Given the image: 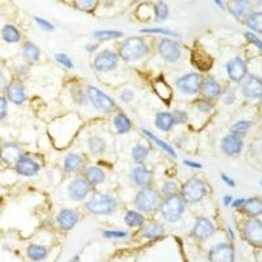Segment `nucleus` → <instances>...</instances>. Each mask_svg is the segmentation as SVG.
<instances>
[{
    "instance_id": "nucleus-1",
    "label": "nucleus",
    "mask_w": 262,
    "mask_h": 262,
    "mask_svg": "<svg viewBox=\"0 0 262 262\" xmlns=\"http://www.w3.org/2000/svg\"><path fill=\"white\" fill-rule=\"evenodd\" d=\"M148 53V46L143 38L131 37L124 41L120 47V57L126 62H133L143 58Z\"/></svg>"
},
{
    "instance_id": "nucleus-2",
    "label": "nucleus",
    "mask_w": 262,
    "mask_h": 262,
    "mask_svg": "<svg viewBox=\"0 0 262 262\" xmlns=\"http://www.w3.org/2000/svg\"><path fill=\"white\" fill-rule=\"evenodd\" d=\"M160 213L161 216L167 222H177L185 213V200H182L181 196H178V194L167 197L164 202L160 204Z\"/></svg>"
},
{
    "instance_id": "nucleus-3",
    "label": "nucleus",
    "mask_w": 262,
    "mask_h": 262,
    "mask_svg": "<svg viewBox=\"0 0 262 262\" xmlns=\"http://www.w3.org/2000/svg\"><path fill=\"white\" fill-rule=\"evenodd\" d=\"M85 207L89 213L96 214V215H108V214H111L116 210L117 200L108 194L96 193L89 198Z\"/></svg>"
},
{
    "instance_id": "nucleus-4",
    "label": "nucleus",
    "mask_w": 262,
    "mask_h": 262,
    "mask_svg": "<svg viewBox=\"0 0 262 262\" xmlns=\"http://www.w3.org/2000/svg\"><path fill=\"white\" fill-rule=\"evenodd\" d=\"M207 193L206 185L200 178L193 177L182 186L181 198L187 203H197L204 198Z\"/></svg>"
},
{
    "instance_id": "nucleus-5",
    "label": "nucleus",
    "mask_w": 262,
    "mask_h": 262,
    "mask_svg": "<svg viewBox=\"0 0 262 262\" xmlns=\"http://www.w3.org/2000/svg\"><path fill=\"white\" fill-rule=\"evenodd\" d=\"M159 193L151 187H144L142 190L138 191V194L135 196V206L139 211L143 213H151L159 206Z\"/></svg>"
},
{
    "instance_id": "nucleus-6",
    "label": "nucleus",
    "mask_w": 262,
    "mask_h": 262,
    "mask_svg": "<svg viewBox=\"0 0 262 262\" xmlns=\"http://www.w3.org/2000/svg\"><path fill=\"white\" fill-rule=\"evenodd\" d=\"M87 94H88L89 101L92 102V105L98 110L104 111V113H109L113 109H116V102L96 87H89L88 91H87Z\"/></svg>"
},
{
    "instance_id": "nucleus-7",
    "label": "nucleus",
    "mask_w": 262,
    "mask_h": 262,
    "mask_svg": "<svg viewBox=\"0 0 262 262\" xmlns=\"http://www.w3.org/2000/svg\"><path fill=\"white\" fill-rule=\"evenodd\" d=\"M118 64V55L111 50H102L96 55L93 66L98 72H109Z\"/></svg>"
},
{
    "instance_id": "nucleus-8",
    "label": "nucleus",
    "mask_w": 262,
    "mask_h": 262,
    "mask_svg": "<svg viewBox=\"0 0 262 262\" xmlns=\"http://www.w3.org/2000/svg\"><path fill=\"white\" fill-rule=\"evenodd\" d=\"M200 85H202V77L198 74H194V72L181 76L177 80L178 91L185 94L198 93Z\"/></svg>"
},
{
    "instance_id": "nucleus-9",
    "label": "nucleus",
    "mask_w": 262,
    "mask_h": 262,
    "mask_svg": "<svg viewBox=\"0 0 262 262\" xmlns=\"http://www.w3.org/2000/svg\"><path fill=\"white\" fill-rule=\"evenodd\" d=\"M159 53L167 62L174 63L181 58V47L180 45L173 40L163 38L159 42Z\"/></svg>"
},
{
    "instance_id": "nucleus-10",
    "label": "nucleus",
    "mask_w": 262,
    "mask_h": 262,
    "mask_svg": "<svg viewBox=\"0 0 262 262\" xmlns=\"http://www.w3.org/2000/svg\"><path fill=\"white\" fill-rule=\"evenodd\" d=\"M209 257L211 262H233L235 250L230 244H218L211 248Z\"/></svg>"
},
{
    "instance_id": "nucleus-11",
    "label": "nucleus",
    "mask_w": 262,
    "mask_h": 262,
    "mask_svg": "<svg viewBox=\"0 0 262 262\" xmlns=\"http://www.w3.org/2000/svg\"><path fill=\"white\" fill-rule=\"evenodd\" d=\"M21 157L22 150L17 143H4V144L1 146V148H0V160L4 161L5 164L15 165Z\"/></svg>"
},
{
    "instance_id": "nucleus-12",
    "label": "nucleus",
    "mask_w": 262,
    "mask_h": 262,
    "mask_svg": "<svg viewBox=\"0 0 262 262\" xmlns=\"http://www.w3.org/2000/svg\"><path fill=\"white\" fill-rule=\"evenodd\" d=\"M91 191V184L85 177H77L70 182L68 186V196L74 200H83Z\"/></svg>"
},
{
    "instance_id": "nucleus-13",
    "label": "nucleus",
    "mask_w": 262,
    "mask_h": 262,
    "mask_svg": "<svg viewBox=\"0 0 262 262\" xmlns=\"http://www.w3.org/2000/svg\"><path fill=\"white\" fill-rule=\"evenodd\" d=\"M245 239L254 247H262V222L252 219L245 223Z\"/></svg>"
},
{
    "instance_id": "nucleus-14",
    "label": "nucleus",
    "mask_w": 262,
    "mask_h": 262,
    "mask_svg": "<svg viewBox=\"0 0 262 262\" xmlns=\"http://www.w3.org/2000/svg\"><path fill=\"white\" fill-rule=\"evenodd\" d=\"M131 178H133L134 184L137 186L142 187H150L154 180V174H152L151 169L147 168L146 165H138L133 169L131 172Z\"/></svg>"
},
{
    "instance_id": "nucleus-15",
    "label": "nucleus",
    "mask_w": 262,
    "mask_h": 262,
    "mask_svg": "<svg viewBox=\"0 0 262 262\" xmlns=\"http://www.w3.org/2000/svg\"><path fill=\"white\" fill-rule=\"evenodd\" d=\"M227 74L232 81H241L247 75V64L243 59L236 57L227 63Z\"/></svg>"
},
{
    "instance_id": "nucleus-16",
    "label": "nucleus",
    "mask_w": 262,
    "mask_h": 262,
    "mask_svg": "<svg viewBox=\"0 0 262 262\" xmlns=\"http://www.w3.org/2000/svg\"><path fill=\"white\" fill-rule=\"evenodd\" d=\"M7 92V97L12 104L15 105H21L27 100V93H25V88L22 85L21 81H12L7 85L5 88Z\"/></svg>"
},
{
    "instance_id": "nucleus-17",
    "label": "nucleus",
    "mask_w": 262,
    "mask_h": 262,
    "mask_svg": "<svg viewBox=\"0 0 262 262\" xmlns=\"http://www.w3.org/2000/svg\"><path fill=\"white\" fill-rule=\"evenodd\" d=\"M15 169L18 174L21 176H27V177H31L34 174L38 173L40 170V165L37 161H34L28 156H22L21 159L15 164Z\"/></svg>"
},
{
    "instance_id": "nucleus-18",
    "label": "nucleus",
    "mask_w": 262,
    "mask_h": 262,
    "mask_svg": "<svg viewBox=\"0 0 262 262\" xmlns=\"http://www.w3.org/2000/svg\"><path fill=\"white\" fill-rule=\"evenodd\" d=\"M222 150L228 156L239 155L243 150V140L240 137H237L235 134H230L223 139Z\"/></svg>"
},
{
    "instance_id": "nucleus-19",
    "label": "nucleus",
    "mask_w": 262,
    "mask_h": 262,
    "mask_svg": "<svg viewBox=\"0 0 262 262\" xmlns=\"http://www.w3.org/2000/svg\"><path fill=\"white\" fill-rule=\"evenodd\" d=\"M214 231H215V227H214L213 223L210 222L209 219L200 218L196 222V226L193 230V236L197 240H206L213 235Z\"/></svg>"
},
{
    "instance_id": "nucleus-20",
    "label": "nucleus",
    "mask_w": 262,
    "mask_h": 262,
    "mask_svg": "<svg viewBox=\"0 0 262 262\" xmlns=\"http://www.w3.org/2000/svg\"><path fill=\"white\" fill-rule=\"evenodd\" d=\"M243 93L249 98H258L262 94V80L257 76L250 75L243 84Z\"/></svg>"
},
{
    "instance_id": "nucleus-21",
    "label": "nucleus",
    "mask_w": 262,
    "mask_h": 262,
    "mask_svg": "<svg viewBox=\"0 0 262 262\" xmlns=\"http://www.w3.org/2000/svg\"><path fill=\"white\" fill-rule=\"evenodd\" d=\"M77 220H79V215H77V213L74 211V210H62L58 215L59 226H61V228H63V230H66V231L74 228V227L76 226Z\"/></svg>"
},
{
    "instance_id": "nucleus-22",
    "label": "nucleus",
    "mask_w": 262,
    "mask_h": 262,
    "mask_svg": "<svg viewBox=\"0 0 262 262\" xmlns=\"http://www.w3.org/2000/svg\"><path fill=\"white\" fill-rule=\"evenodd\" d=\"M228 9L236 18H243L250 15L252 5H250L248 0H232Z\"/></svg>"
},
{
    "instance_id": "nucleus-23",
    "label": "nucleus",
    "mask_w": 262,
    "mask_h": 262,
    "mask_svg": "<svg viewBox=\"0 0 262 262\" xmlns=\"http://www.w3.org/2000/svg\"><path fill=\"white\" fill-rule=\"evenodd\" d=\"M200 89H202V92H203V94L207 98H215L220 96V93H222V87H220L218 81L214 80L213 77L204 79L202 81Z\"/></svg>"
},
{
    "instance_id": "nucleus-24",
    "label": "nucleus",
    "mask_w": 262,
    "mask_h": 262,
    "mask_svg": "<svg viewBox=\"0 0 262 262\" xmlns=\"http://www.w3.org/2000/svg\"><path fill=\"white\" fill-rule=\"evenodd\" d=\"M84 164V159L81 157L80 155L77 154H68L64 159V172L66 173H74V172H77L79 169L83 167Z\"/></svg>"
},
{
    "instance_id": "nucleus-25",
    "label": "nucleus",
    "mask_w": 262,
    "mask_h": 262,
    "mask_svg": "<svg viewBox=\"0 0 262 262\" xmlns=\"http://www.w3.org/2000/svg\"><path fill=\"white\" fill-rule=\"evenodd\" d=\"M241 207H243V211L248 214L249 216H258L262 214V198L254 197V198L245 200Z\"/></svg>"
},
{
    "instance_id": "nucleus-26",
    "label": "nucleus",
    "mask_w": 262,
    "mask_h": 262,
    "mask_svg": "<svg viewBox=\"0 0 262 262\" xmlns=\"http://www.w3.org/2000/svg\"><path fill=\"white\" fill-rule=\"evenodd\" d=\"M85 180L91 184V185H98L105 181V172L97 167H89L85 169Z\"/></svg>"
},
{
    "instance_id": "nucleus-27",
    "label": "nucleus",
    "mask_w": 262,
    "mask_h": 262,
    "mask_svg": "<svg viewBox=\"0 0 262 262\" xmlns=\"http://www.w3.org/2000/svg\"><path fill=\"white\" fill-rule=\"evenodd\" d=\"M156 127L161 131H169V130L173 127L174 120L173 116L168 113V111H161V113H157L156 116Z\"/></svg>"
},
{
    "instance_id": "nucleus-28",
    "label": "nucleus",
    "mask_w": 262,
    "mask_h": 262,
    "mask_svg": "<svg viewBox=\"0 0 262 262\" xmlns=\"http://www.w3.org/2000/svg\"><path fill=\"white\" fill-rule=\"evenodd\" d=\"M40 49L33 42H27L22 47V57L29 63H36L40 59Z\"/></svg>"
},
{
    "instance_id": "nucleus-29",
    "label": "nucleus",
    "mask_w": 262,
    "mask_h": 262,
    "mask_svg": "<svg viewBox=\"0 0 262 262\" xmlns=\"http://www.w3.org/2000/svg\"><path fill=\"white\" fill-rule=\"evenodd\" d=\"M1 37L8 44H16V42L21 40V34H20L17 28L14 27V25H9V24L4 25L3 29H1Z\"/></svg>"
},
{
    "instance_id": "nucleus-30",
    "label": "nucleus",
    "mask_w": 262,
    "mask_h": 262,
    "mask_svg": "<svg viewBox=\"0 0 262 262\" xmlns=\"http://www.w3.org/2000/svg\"><path fill=\"white\" fill-rule=\"evenodd\" d=\"M113 123H114V127H116L117 131L120 134H126L131 130V121L129 120V117L124 116L123 113H118L114 117V122Z\"/></svg>"
},
{
    "instance_id": "nucleus-31",
    "label": "nucleus",
    "mask_w": 262,
    "mask_h": 262,
    "mask_svg": "<svg viewBox=\"0 0 262 262\" xmlns=\"http://www.w3.org/2000/svg\"><path fill=\"white\" fill-rule=\"evenodd\" d=\"M27 253L28 257L33 261H42L47 254V249L42 245H29L27 249Z\"/></svg>"
},
{
    "instance_id": "nucleus-32",
    "label": "nucleus",
    "mask_w": 262,
    "mask_h": 262,
    "mask_svg": "<svg viewBox=\"0 0 262 262\" xmlns=\"http://www.w3.org/2000/svg\"><path fill=\"white\" fill-rule=\"evenodd\" d=\"M142 133L144 134L146 137H148V138L151 139L152 142H155L156 144H157V146L160 147V148H161V150H163V151L167 152L168 155H170V156H172V157H176V156H177V154L174 152V150H173V148H172V147L169 146V144H167V143H165V142H163L161 139L157 138V137H156V135H154V134H152L151 131H148V130H142Z\"/></svg>"
},
{
    "instance_id": "nucleus-33",
    "label": "nucleus",
    "mask_w": 262,
    "mask_h": 262,
    "mask_svg": "<svg viewBox=\"0 0 262 262\" xmlns=\"http://www.w3.org/2000/svg\"><path fill=\"white\" fill-rule=\"evenodd\" d=\"M163 233H164V227L155 223V224H150L148 227H146L142 235L143 237H146V239H157V237H160Z\"/></svg>"
},
{
    "instance_id": "nucleus-34",
    "label": "nucleus",
    "mask_w": 262,
    "mask_h": 262,
    "mask_svg": "<svg viewBox=\"0 0 262 262\" xmlns=\"http://www.w3.org/2000/svg\"><path fill=\"white\" fill-rule=\"evenodd\" d=\"M247 24L252 31L262 33V12H253L249 15Z\"/></svg>"
},
{
    "instance_id": "nucleus-35",
    "label": "nucleus",
    "mask_w": 262,
    "mask_h": 262,
    "mask_svg": "<svg viewBox=\"0 0 262 262\" xmlns=\"http://www.w3.org/2000/svg\"><path fill=\"white\" fill-rule=\"evenodd\" d=\"M131 155H133V160L137 164H143V161L146 160L147 156H148V148L143 144H137L133 148Z\"/></svg>"
},
{
    "instance_id": "nucleus-36",
    "label": "nucleus",
    "mask_w": 262,
    "mask_h": 262,
    "mask_svg": "<svg viewBox=\"0 0 262 262\" xmlns=\"http://www.w3.org/2000/svg\"><path fill=\"white\" fill-rule=\"evenodd\" d=\"M124 223L129 227H139L144 223V218L140 213L137 211H127L124 216Z\"/></svg>"
},
{
    "instance_id": "nucleus-37",
    "label": "nucleus",
    "mask_w": 262,
    "mask_h": 262,
    "mask_svg": "<svg viewBox=\"0 0 262 262\" xmlns=\"http://www.w3.org/2000/svg\"><path fill=\"white\" fill-rule=\"evenodd\" d=\"M122 36H123V33L118 31H97L93 33L94 38L100 41L114 40V38H120Z\"/></svg>"
},
{
    "instance_id": "nucleus-38",
    "label": "nucleus",
    "mask_w": 262,
    "mask_h": 262,
    "mask_svg": "<svg viewBox=\"0 0 262 262\" xmlns=\"http://www.w3.org/2000/svg\"><path fill=\"white\" fill-rule=\"evenodd\" d=\"M169 9L168 5L165 4L164 1H159L157 4L155 5V20L157 22L164 21L168 18Z\"/></svg>"
},
{
    "instance_id": "nucleus-39",
    "label": "nucleus",
    "mask_w": 262,
    "mask_h": 262,
    "mask_svg": "<svg viewBox=\"0 0 262 262\" xmlns=\"http://www.w3.org/2000/svg\"><path fill=\"white\" fill-rule=\"evenodd\" d=\"M249 127H250V122H248V121H239V122H236V123L232 126L231 134H235V135L241 138L243 135L247 134Z\"/></svg>"
},
{
    "instance_id": "nucleus-40",
    "label": "nucleus",
    "mask_w": 262,
    "mask_h": 262,
    "mask_svg": "<svg viewBox=\"0 0 262 262\" xmlns=\"http://www.w3.org/2000/svg\"><path fill=\"white\" fill-rule=\"evenodd\" d=\"M89 148L91 151L94 154H100L105 150V142L104 139L98 138V137H93V138L89 139Z\"/></svg>"
},
{
    "instance_id": "nucleus-41",
    "label": "nucleus",
    "mask_w": 262,
    "mask_h": 262,
    "mask_svg": "<svg viewBox=\"0 0 262 262\" xmlns=\"http://www.w3.org/2000/svg\"><path fill=\"white\" fill-rule=\"evenodd\" d=\"M177 191H178L177 184L173 181L165 182L164 186H163V194L165 196V198H167V197H170V196H174V194H177Z\"/></svg>"
},
{
    "instance_id": "nucleus-42",
    "label": "nucleus",
    "mask_w": 262,
    "mask_h": 262,
    "mask_svg": "<svg viewBox=\"0 0 262 262\" xmlns=\"http://www.w3.org/2000/svg\"><path fill=\"white\" fill-rule=\"evenodd\" d=\"M97 4V0H76V5L77 8L81 9V11H92V9L96 7Z\"/></svg>"
},
{
    "instance_id": "nucleus-43",
    "label": "nucleus",
    "mask_w": 262,
    "mask_h": 262,
    "mask_svg": "<svg viewBox=\"0 0 262 262\" xmlns=\"http://www.w3.org/2000/svg\"><path fill=\"white\" fill-rule=\"evenodd\" d=\"M142 33H154V34H164V36H177V33H174L168 29L163 28H148V29H142Z\"/></svg>"
},
{
    "instance_id": "nucleus-44",
    "label": "nucleus",
    "mask_w": 262,
    "mask_h": 262,
    "mask_svg": "<svg viewBox=\"0 0 262 262\" xmlns=\"http://www.w3.org/2000/svg\"><path fill=\"white\" fill-rule=\"evenodd\" d=\"M55 59H57V62H59L61 64H63V66L66 67V68H72L74 67V63H72V61L70 59V57L68 55H66V54H57L55 55Z\"/></svg>"
},
{
    "instance_id": "nucleus-45",
    "label": "nucleus",
    "mask_w": 262,
    "mask_h": 262,
    "mask_svg": "<svg viewBox=\"0 0 262 262\" xmlns=\"http://www.w3.org/2000/svg\"><path fill=\"white\" fill-rule=\"evenodd\" d=\"M34 21L38 24V27L41 28V29H44V31H54V27L53 24H50L47 20H45V18H41V17H34Z\"/></svg>"
},
{
    "instance_id": "nucleus-46",
    "label": "nucleus",
    "mask_w": 262,
    "mask_h": 262,
    "mask_svg": "<svg viewBox=\"0 0 262 262\" xmlns=\"http://www.w3.org/2000/svg\"><path fill=\"white\" fill-rule=\"evenodd\" d=\"M173 116L174 123H185L187 121V114L184 110H174Z\"/></svg>"
},
{
    "instance_id": "nucleus-47",
    "label": "nucleus",
    "mask_w": 262,
    "mask_h": 262,
    "mask_svg": "<svg viewBox=\"0 0 262 262\" xmlns=\"http://www.w3.org/2000/svg\"><path fill=\"white\" fill-rule=\"evenodd\" d=\"M104 236L108 239H123L127 236V233L124 231H105Z\"/></svg>"
},
{
    "instance_id": "nucleus-48",
    "label": "nucleus",
    "mask_w": 262,
    "mask_h": 262,
    "mask_svg": "<svg viewBox=\"0 0 262 262\" xmlns=\"http://www.w3.org/2000/svg\"><path fill=\"white\" fill-rule=\"evenodd\" d=\"M120 98L124 102L131 101L134 98V92L133 91H130V89H123V91L120 93Z\"/></svg>"
},
{
    "instance_id": "nucleus-49",
    "label": "nucleus",
    "mask_w": 262,
    "mask_h": 262,
    "mask_svg": "<svg viewBox=\"0 0 262 262\" xmlns=\"http://www.w3.org/2000/svg\"><path fill=\"white\" fill-rule=\"evenodd\" d=\"M245 37H247V38H248V40L250 41V42H252V44L256 45L258 49L262 50V41L258 40V37L254 36L253 33H250V31H247V33H245Z\"/></svg>"
},
{
    "instance_id": "nucleus-50",
    "label": "nucleus",
    "mask_w": 262,
    "mask_h": 262,
    "mask_svg": "<svg viewBox=\"0 0 262 262\" xmlns=\"http://www.w3.org/2000/svg\"><path fill=\"white\" fill-rule=\"evenodd\" d=\"M7 116V98L0 97V121L4 120Z\"/></svg>"
},
{
    "instance_id": "nucleus-51",
    "label": "nucleus",
    "mask_w": 262,
    "mask_h": 262,
    "mask_svg": "<svg viewBox=\"0 0 262 262\" xmlns=\"http://www.w3.org/2000/svg\"><path fill=\"white\" fill-rule=\"evenodd\" d=\"M198 109H200V111H209L210 109H211V104H210L209 101L203 100V101L198 102Z\"/></svg>"
},
{
    "instance_id": "nucleus-52",
    "label": "nucleus",
    "mask_w": 262,
    "mask_h": 262,
    "mask_svg": "<svg viewBox=\"0 0 262 262\" xmlns=\"http://www.w3.org/2000/svg\"><path fill=\"white\" fill-rule=\"evenodd\" d=\"M7 85H8V83H7V77H5V75L3 72H0V92H1V91H5Z\"/></svg>"
},
{
    "instance_id": "nucleus-53",
    "label": "nucleus",
    "mask_w": 262,
    "mask_h": 262,
    "mask_svg": "<svg viewBox=\"0 0 262 262\" xmlns=\"http://www.w3.org/2000/svg\"><path fill=\"white\" fill-rule=\"evenodd\" d=\"M222 180H223V181H224V182H226L227 185H230V186H232V187L235 186V181H233V180H232V178L228 177V176H226V174H224V173L222 174Z\"/></svg>"
},
{
    "instance_id": "nucleus-54",
    "label": "nucleus",
    "mask_w": 262,
    "mask_h": 262,
    "mask_svg": "<svg viewBox=\"0 0 262 262\" xmlns=\"http://www.w3.org/2000/svg\"><path fill=\"white\" fill-rule=\"evenodd\" d=\"M184 164L187 165V167H191V168H200L202 165L198 164V163H194V161H190V160H185L184 161Z\"/></svg>"
},
{
    "instance_id": "nucleus-55",
    "label": "nucleus",
    "mask_w": 262,
    "mask_h": 262,
    "mask_svg": "<svg viewBox=\"0 0 262 262\" xmlns=\"http://www.w3.org/2000/svg\"><path fill=\"white\" fill-rule=\"evenodd\" d=\"M244 202H245V200H233L231 204L233 206V207H241V206L244 204Z\"/></svg>"
},
{
    "instance_id": "nucleus-56",
    "label": "nucleus",
    "mask_w": 262,
    "mask_h": 262,
    "mask_svg": "<svg viewBox=\"0 0 262 262\" xmlns=\"http://www.w3.org/2000/svg\"><path fill=\"white\" fill-rule=\"evenodd\" d=\"M223 203L226 204V206H230V204L232 203L231 196H226V197H224V198H223Z\"/></svg>"
},
{
    "instance_id": "nucleus-57",
    "label": "nucleus",
    "mask_w": 262,
    "mask_h": 262,
    "mask_svg": "<svg viewBox=\"0 0 262 262\" xmlns=\"http://www.w3.org/2000/svg\"><path fill=\"white\" fill-rule=\"evenodd\" d=\"M96 49V45H88L87 46V51H93Z\"/></svg>"
},
{
    "instance_id": "nucleus-58",
    "label": "nucleus",
    "mask_w": 262,
    "mask_h": 262,
    "mask_svg": "<svg viewBox=\"0 0 262 262\" xmlns=\"http://www.w3.org/2000/svg\"><path fill=\"white\" fill-rule=\"evenodd\" d=\"M214 1L216 3V5H218V7L223 8V1H222V0H214Z\"/></svg>"
},
{
    "instance_id": "nucleus-59",
    "label": "nucleus",
    "mask_w": 262,
    "mask_h": 262,
    "mask_svg": "<svg viewBox=\"0 0 262 262\" xmlns=\"http://www.w3.org/2000/svg\"><path fill=\"white\" fill-rule=\"evenodd\" d=\"M70 262H80V261H79V258H77V257H74Z\"/></svg>"
},
{
    "instance_id": "nucleus-60",
    "label": "nucleus",
    "mask_w": 262,
    "mask_h": 262,
    "mask_svg": "<svg viewBox=\"0 0 262 262\" xmlns=\"http://www.w3.org/2000/svg\"><path fill=\"white\" fill-rule=\"evenodd\" d=\"M258 3H260V4L262 5V0H258Z\"/></svg>"
},
{
    "instance_id": "nucleus-61",
    "label": "nucleus",
    "mask_w": 262,
    "mask_h": 262,
    "mask_svg": "<svg viewBox=\"0 0 262 262\" xmlns=\"http://www.w3.org/2000/svg\"><path fill=\"white\" fill-rule=\"evenodd\" d=\"M260 100H261V104H262V94H261V96H260Z\"/></svg>"
},
{
    "instance_id": "nucleus-62",
    "label": "nucleus",
    "mask_w": 262,
    "mask_h": 262,
    "mask_svg": "<svg viewBox=\"0 0 262 262\" xmlns=\"http://www.w3.org/2000/svg\"><path fill=\"white\" fill-rule=\"evenodd\" d=\"M261 186H262V182H261Z\"/></svg>"
}]
</instances>
